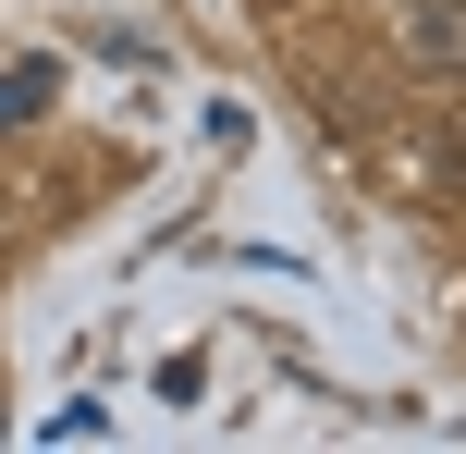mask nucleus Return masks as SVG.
<instances>
[{
	"label": "nucleus",
	"mask_w": 466,
	"mask_h": 454,
	"mask_svg": "<svg viewBox=\"0 0 466 454\" xmlns=\"http://www.w3.org/2000/svg\"><path fill=\"white\" fill-rule=\"evenodd\" d=\"M49 86H62V74H49V62H13V74H0V136H13L25 111H49Z\"/></svg>",
	"instance_id": "f03ea898"
},
{
	"label": "nucleus",
	"mask_w": 466,
	"mask_h": 454,
	"mask_svg": "<svg viewBox=\"0 0 466 454\" xmlns=\"http://www.w3.org/2000/svg\"><path fill=\"white\" fill-rule=\"evenodd\" d=\"M393 49L418 74H466V0H393Z\"/></svg>",
	"instance_id": "f257e3e1"
},
{
	"label": "nucleus",
	"mask_w": 466,
	"mask_h": 454,
	"mask_svg": "<svg viewBox=\"0 0 466 454\" xmlns=\"http://www.w3.org/2000/svg\"><path fill=\"white\" fill-rule=\"evenodd\" d=\"M430 172H442V185L466 197V123H442V147H430Z\"/></svg>",
	"instance_id": "7ed1b4c3"
}]
</instances>
